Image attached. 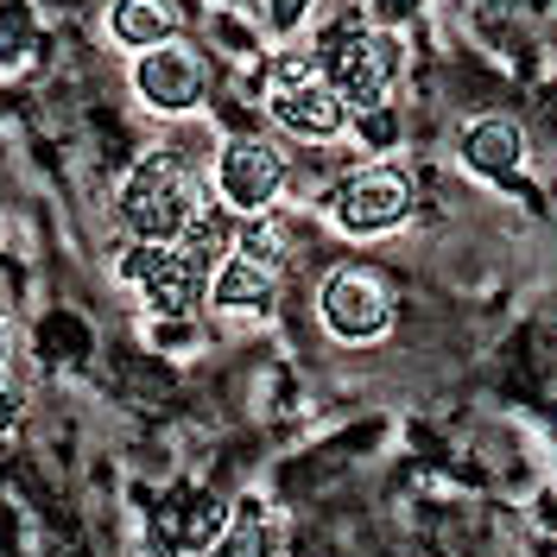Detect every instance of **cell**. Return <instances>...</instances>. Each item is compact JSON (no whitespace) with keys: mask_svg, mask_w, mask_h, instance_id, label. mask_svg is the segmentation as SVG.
I'll return each mask as SVG.
<instances>
[{"mask_svg":"<svg viewBox=\"0 0 557 557\" xmlns=\"http://www.w3.org/2000/svg\"><path fill=\"white\" fill-rule=\"evenodd\" d=\"M418 7H424V0H368V20L393 33V26H406V20H418Z\"/></svg>","mask_w":557,"mask_h":557,"instance_id":"cell-17","label":"cell"},{"mask_svg":"<svg viewBox=\"0 0 557 557\" xmlns=\"http://www.w3.org/2000/svg\"><path fill=\"white\" fill-rule=\"evenodd\" d=\"M355 127H361L368 146H393L399 139V114L393 108H368V114H355Z\"/></svg>","mask_w":557,"mask_h":557,"instance_id":"cell-16","label":"cell"},{"mask_svg":"<svg viewBox=\"0 0 557 557\" xmlns=\"http://www.w3.org/2000/svg\"><path fill=\"white\" fill-rule=\"evenodd\" d=\"M134 89H139V102L152 108V114H190V108L203 102V89H209L203 51H190L184 38H165V45L139 51L134 58Z\"/></svg>","mask_w":557,"mask_h":557,"instance_id":"cell-8","label":"cell"},{"mask_svg":"<svg viewBox=\"0 0 557 557\" xmlns=\"http://www.w3.org/2000/svg\"><path fill=\"white\" fill-rule=\"evenodd\" d=\"M305 13H311V0H267V26L273 33H298Z\"/></svg>","mask_w":557,"mask_h":557,"instance_id":"cell-18","label":"cell"},{"mask_svg":"<svg viewBox=\"0 0 557 557\" xmlns=\"http://www.w3.org/2000/svg\"><path fill=\"white\" fill-rule=\"evenodd\" d=\"M462 165L475 177H513L525 159V134L520 121H507V114H475L469 127H462Z\"/></svg>","mask_w":557,"mask_h":557,"instance_id":"cell-9","label":"cell"},{"mask_svg":"<svg viewBox=\"0 0 557 557\" xmlns=\"http://www.w3.org/2000/svg\"><path fill=\"white\" fill-rule=\"evenodd\" d=\"M267 552H273V539H267V520H260V500H242L228 532L209 545V557H267Z\"/></svg>","mask_w":557,"mask_h":557,"instance_id":"cell-12","label":"cell"},{"mask_svg":"<svg viewBox=\"0 0 557 557\" xmlns=\"http://www.w3.org/2000/svg\"><path fill=\"white\" fill-rule=\"evenodd\" d=\"M317 317L336 343H374L393 323V285L374 267H336L317 285Z\"/></svg>","mask_w":557,"mask_h":557,"instance_id":"cell-5","label":"cell"},{"mask_svg":"<svg viewBox=\"0 0 557 557\" xmlns=\"http://www.w3.org/2000/svg\"><path fill=\"white\" fill-rule=\"evenodd\" d=\"M114 273L146 292L152 317H197L209 305V278H215V273H203L197 260H184L172 242H134L121 253Z\"/></svg>","mask_w":557,"mask_h":557,"instance_id":"cell-4","label":"cell"},{"mask_svg":"<svg viewBox=\"0 0 557 557\" xmlns=\"http://www.w3.org/2000/svg\"><path fill=\"white\" fill-rule=\"evenodd\" d=\"M209 305L215 311H242V317H267L278 305V267H260L247 253H228L215 278H209Z\"/></svg>","mask_w":557,"mask_h":557,"instance_id":"cell-10","label":"cell"},{"mask_svg":"<svg viewBox=\"0 0 557 557\" xmlns=\"http://www.w3.org/2000/svg\"><path fill=\"white\" fill-rule=\"evenodd\" d=\"M38 38V20L26 0H0V70H13Z\"/></svg>","mask_w":557,"mask_h":557,"instance_id":"cell-13","label":"cell"},{"mask_svg":"<svg viewBox=\"0 0 557 557\" xmlns=\"http://www.w3.org/2000/svg\"><path fill=\"white\" fill-rule=\"evenodd\" d=\"M317 64H323V76L348 96L355 114H368V108L393 102V83H399L406 51H399V38L386 33V26L361 20V13H343L336 26L317 33Z\"/></svg>","mask_w":557,"mask_h":557,"instance_id":"cell-2","label":"cell"},{"mask_svg":"<svg viewBox=\"0 0 557 557\" xmlns=\"http://www.w3.org/2000/svg\"><path fill=\"white\" fill-rule=\"evenodd\" d=\"M235 253L260 260V267H278V253H285V235H278L267 215H247V228H242V242H235Z\"/></svg>","mask_w":557,"mask_h":557,"instance_id":"cell-15","label":"cell"},{"mask_svg":"<svg viewBox=\"0 0 557 557\" xmlns=\"http://www.w3.org/2000/svg\"><path fill=\"white\" fill-rule=\"evenodd\" d=\"M222 532H228V507H222V500H209V494H197V500H190V513L177 520V539H184L190 552H209Z\"/></svg>","mask_w":557,"mask_h":557,"instance_id":"cell-14","label":"cell"},{"mask_svg":"<svg viewBox=\"0 0 557 557\" xmlns=\"http://www.w3.org/2000/svg\"><path fill=\"white\" fill-rule=\"evenodd\" d=\"M267 114H273L285 134L298 139H336L355 121L348 96L323 76L317 58H278L273 64V96H267Z\"/></svg>","mask_w":557,"mask_h":557,"instance_id":"cell-3","label":"cell"},{"mask_svg":"<svg viewBox=\"0 0 557 557\" xmlns=\"http://www.w3.org/2000/svg\"><path fill=\"white\" fill-rule=\"evenodd\" d=\"M330 215H336V228L355 235V242L386 235V228H399L412 215V177L399 172V165H386V159H374V165H361V172H348L336 184Z\"/></svg>","mask_w":557,"mask_h":557,"instance_id":"cell-6","label":"cell"},{"mask_svg":"<svg viewBox=\"0 0 557 557\" xmlns=\"http://www.w3.org/2000/svg\"><path fill=\"white\" fill-rule=\"evenodd\" d=\"M0 424H13V386L0 381Z\"/></svg>","mask_w":557,"mask_h":557,"instance_id":"cell-20","label":"cell"},{"mask_svg":"<svg viewBox=\"0 0 557 557\" xmlns=\"http://www.w3.org/2000/svg\"><path fill=\"white\" fill-rule=\"evenodd\" d=\"M108 33L127 51H152V45L177 38V0H114L108 7Z\"/></svg>","mask_w":557,"mask_h":557,"instance_id":"cell-11","label":"cell"},{"mask_svg":"<svg viewBox=\"0 0 557 557\" xmlns=\"http://www.w3.org/2000/svg\"><path fill=\"white\" fill-rule=\"evenodd\" d=\"M285 190V152L260 134H235L215 152V197L235 215H267L273 197Z\"/></svg>","mask_w":557,"mask_h":557,"instance_id":"cell-7","label":"cell"},{"mask_svg":"<svg viewBox=\"0 0 557 557\" xmlns=\"http://www.w3.org/2000/svg\"><path fill=\"white\" fill-rule=\"evenodd\" d=\"M152 343L159 348H190L197 330H190V317H159V323H152Z\"/></svg>","mask_w":557,"mask_h":557,"instance_id":"cell-19","label":"cell"},{"mask_svg":"<svg viewBox=\"0 0 557 557\" xmlns=\"http://www.w3.org/2000/svg\"><path fill=\"white\" fill-rule=\"evenodd\" d=\"M203 209H209L203 172L184 165L177 152H146L134 172L121 177V222L134 228V242H177Z\"/></svg>","mask_w":557,"mask_h":557,"instance_id":"cell-1","label":"cell"},{"mask_svg":"<svg viewBox=\"0 0 557 557\" xmlns=\"http://www.w3.org/2000/svg\"><path fill=\"white\" fill-rule=\"evenodd\" d=\"M0 355H7V323H0Z\"/></svg>","mask_w":557,"mask_h":557,"instance_id":"cell-21","label":"cell"}]
</instances>
